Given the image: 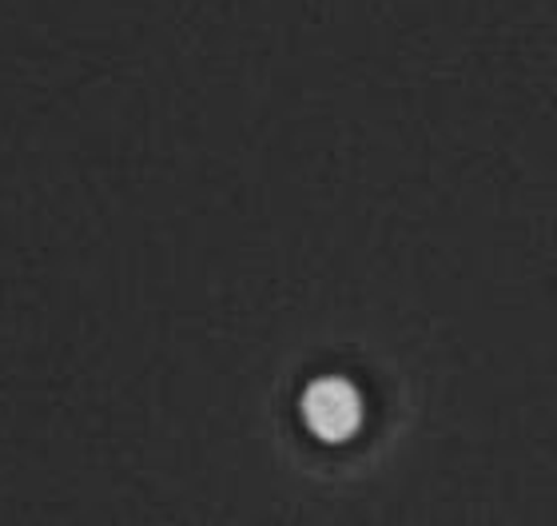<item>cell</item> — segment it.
Here are the masks:
<instances>
[{
    "label": "cell",
    "instance_id": "1",
    "mask_svg": "<svg viewBox=\"0 0 557 526\" xmlns=\"http://www.w3.org/2000/svg\"><path fill=\"white\" fill-rule=\"evenodd\" d=\"M302 419L319 439L338 443L347 439L362 419V399L347 379H314L302 391Z\"/></svg>",
    "mask_w": 557,
    "mask_h": 526
}]
</instances>
